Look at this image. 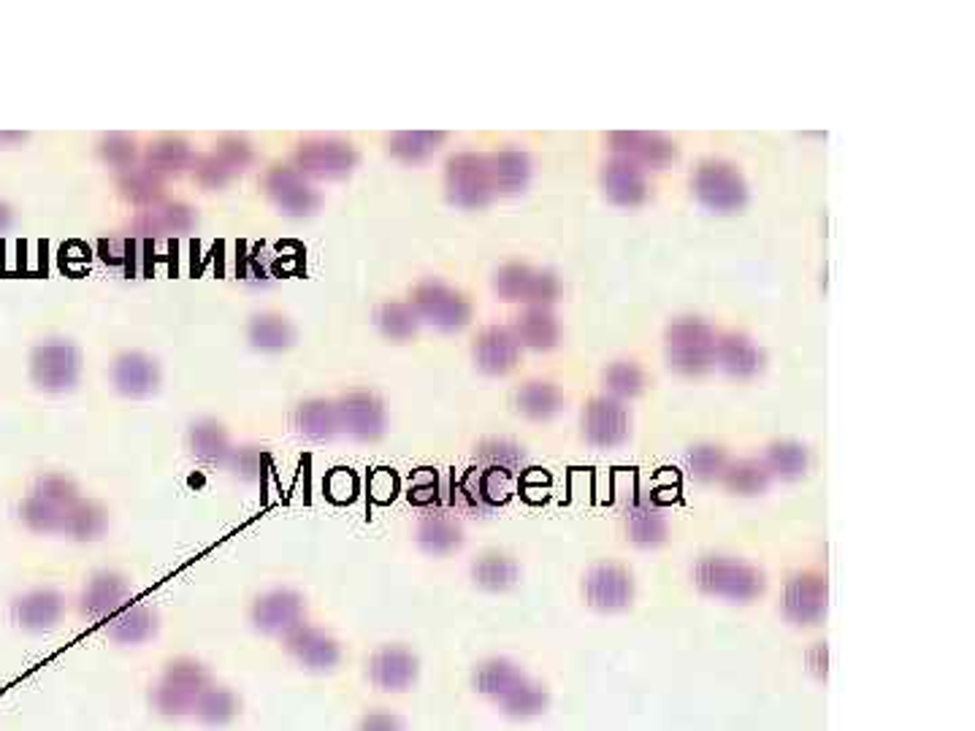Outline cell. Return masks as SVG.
I'll return each instance as SVG.
<instances>
[{
	"mask_svg": "<svg viewBox=\"0 0 975 731\" xmlns=\"http://www.w3.org/2000/svg\"><path fill=\"white\" fill-rule=\"evenodd\" d=\"M447 142L442 131H399L388 136V152L401 163H423L434 157Z\"/></svg>",
	"mask_w": 975,
	"mask_h": 731,
	"instance_id": "cell-26",
	"label": "cell"
},
{
	"mask_svg": "<svg viewBox=\"0 0 975 731\" xmlns=\"http://www.w3.org/2000/svg\"><path fill=\"white\" fill-rule=\"evenodd\" d=\"M488 168L494 192H501V196L523 192L531 182V157L516 146H505V149L488 155Z\"/></svg>",
	"mask_w": 975,
	"mask_h": 731,
	"instance_id": "cell-20",
	"label": "cell"
},
{
	"mask_svg": "<svg viewBox=\"0 0 975 731\" xmlns=\"http://www.w3.org/2000/svg\"><path fill=\"white\" fill-rule=\"evenodd\" d=\"M583 590H586V599L591 601L594 607H601V610H618V607H627L629 601H632L634 583L632 575H629L623 566L599 564L586 575Z\"/></svg>",
	"mask_w": 975,
	"mask_h": 731,
	"instance_id": "cell-16",
	"label": "cell"
},
{
	"mask_svg": "<svg viewBox=\"0 0 975 731\" xmlns=\"http://www.w3.org/2000/svg\"><path fill=\"white\" fill-rule=\"evenodd\" d=\"M196 163L190 144L179 136H160L147 146V155H144V166L149 171H155L157 177L163 174H179L185 168H190Z\"/></svg>",
	"mask_w": 975,
	"mask_h": 731,
	"instance_id": "cell-27",
	"label": "cell"
},
{
	"mask_svg": "<svg viewBox=\"0 0 975 731\" xmlns=\"http://www.w3.org/2000/svg\"><path fill=\"white\" fill-rule=\"evenodd\" d=\"M293 423L307 439H331L339 431L336 403L325 399H307L296 407Z\"/></svg>",
	"mask_w": 975,
	"mask_h": 731,
	"instance_id": "cell-28",
	"label": "cell"
},
{
	"mask_svg": "<svg viewBox=\"0 0 975 731\" xmlns=\"http://www.w3.org/2000/svg\"><path fill=\"white\" fill-rule=\"evenodd\" d=\"M266 196L290 218H309L320 209L318 187L309 182L296 166H272L263 174Z\"/></svg>",
	"mask_w": 975,
	"mask_h": 731,
	"instance_id": "cell-9",
	"label": "cell"
},
{
	"mask_svg": "<svg viewBox=\"0 0 975 731\" xmlns=\"http://www.w3.org/2000/svg\"><path fill=\"white\" fill-rule=\"evenodd\" d=\"M629 425L632 420H629L627 407L610 396H597L583 409L580 429L586 442L594 447H618L621 442H627Z\"/></svg>",
	"mask_w": 975,
	"mask_h": 731,
	"instance_id": "cell-11",
	"label": "cell"
},
{
	"mask_svg": "<svg viewBox=\"0 0 975 731\" xmlns=\"http://www.w3.org/2000/svg\"><path fill=\"white\" fill-rule=\"evenodd\" d=\"M293 166L303 177L339 179L358 166V149L344 139L314 136L296 146Z\"/></svg>",
	"mask_w": 975,
	"mask_h": 731,
	"instance_id": "cell-8",
	"label": "cell"
},
{
	"mask_svg": "<svg viewBox=\"0 0 975 731\" xmlns=\"http://www.w3.org/2000/svg\"><path fill=\"white\" fill-rule=\"evenodd\" d=\"M769 477L773 475H769L767 466H764L762 461H753V458L738 461V464L727 466V472H723L727 485L732 490H738V494H758V490L767 488Z\"/></svg>",
	"mask_w": 975,
	"mask_h": 731,
	"instance_id": "cell-40",
	"label": "cell"
},
{
	"mask_svg": "<svg viewBox=\"0 0 975 731\" xmlns=\"http://www.w3.org/2000/svg\"><path fill=\"white\" fill-rule=\"evenodd\" d=\"M716 366H721L723 372L732 374V377L749 379L756 377V374L764 368V353L756 347V342H753L749 333L740 331L718 333Z\"/></svg>",
	"mask_w": 975,
	"mask_h": 731,
	"instance_id": "cell-17",
	"label": "cell"
},
{
	"mask_svg": "<svg viewBox=\"0 0 975 731\" xmlns=\"http://www.w3.org/2000/svg\"><path fill=\"white\" fill-rule=\"evenodd\" d=\"M691 190L710 212H738L749 203V182L729 160H702L691 177Z\"/></svg>",
	"mask_w": 975,
	"mask_h": 731,
	"instance_id": "cell-2",
	"label": "cell"
},
{
	"mask_svg": "<svg viewBox=\"0 0 975 731\" xmlns=\"http://www.w3.org/2000/svg\"><path fill=\"white\" fill-rule=\"evenodd\" d=\"M301 612H303L301 596L296 594V590L277 588L268 590V594H263L261 599L255 601L253 618L263 631H285V634H288L290 629L301 625Z\"/></svg>",
	"mask_w": 975,
	"mask_h": 731,
	"instance_id": "cell-18",
	"label": "cell"
},
{
	"mask_svg": "<svg viewBox=\"0 0 975 731\" xmlns=\"http://www.w3.org/2000/svg\"><path fill=\"white\" fill-rule=\"evenodd\" d=\"M827 610V583L819 575H799L786 588V612L797 621H816Z\"/></svg>",
	"mask_w": 975,
	"mask_h": 731,
	"instance_id": "cell-22",
	"label": "cell"
},
{
	"mask_svg": "<svg viewBox=\"0 0 975 731\" xmlns=\"http://www.w3.org/2000/svg\"><path fill=\"white\" fill-rule=\"evenodd\" d=\"M22 518L27 520V525L36 531H55L63 525V510L60 507L49 505L41 496H31V499L22 505Z\"/></svg>",
	"mask_w": 975,
	"mask_h": 731,
	"instance_id": "cell-45",
	"label": "cell"
},
{
	"mask_svg": "<svg viewBox=\"0 0 975 731\" xmlns=\"http://www.w3.org/2000/svg\"><path fill=\"white\" fill-rule=\"evenodd\" d=\"M494 290L505 301L551 309L562 298L564 285L558 274L547 272V268H534L529 263H505L494 274Z\"/></svg>",
	"mask_w": 975,
	"mask_h": 731,
	"instance_id": "cell-3",
	"label": "cell"
},
{
	"mask_svg": "<svg viewBox=\"0 0 975 731\" xmlns=\"http://www.w3.org/2000/svg\"><path fill=\"white\" fill-rule=\"evenodd\" d=\"M11 222H14V212H11L9 203H0V233L9 231Z\"/></svg>",
	"mask_w": 975,
	"mask_h": 731,
	"instance_id": "cell-51",
	"label": "cell"
},
{
	"mask_svg": "<svg viewBox=\"0 0 975 731\" xmlns=\"http://www.w3.org/2000/svg\"><path fill=\"white\" fill-rule=\"evenodd\" d=\"M98 152H101V157L109 166L120 168V171H128V168L136 166V139L125 136V133H109V136H103L101 144H98Z\"/></svg>",
	"mask_w": 975,
	"mask_h": 731,
	"instance_id": "cell-43",
	"label": "cell"
},
{
	"mask_svg": "<svg viewBox=\"0 0 975 731\" xmlns=\"http://www.w3.org/2000/svg\"><path fill=\"white\" fill-rule=\"evenodd\" d=\"M336 412L339 429L347 431L355 439H364V442L383 436L385 423H388L385 403L372 390H350L347 396L336 401Z\"/></svg>",
	"mask_w": 975,
	"mask_h": 731,
	"instance_id": "cell-12",
	"label": "cell"
},
{
	"mask_svg": "<svg viewBox=\"0 0 975 731\" xmlns=\"http://www.w3.org/2000/svg\"><path fill=\"white\" fill-rule=\"evenodd\" d=\"M36 496H41V499L49 501V505H55V507H71L76 501V485L71 483V479L57 477V475L44 477L38 483Z\"/></svg>",
	"mask_w": 975,
	"mask_h": 731,
	"instance_id": "cell-49",
	"label": "cell"
},
{
	"mask_svg": "<svg viewBox=\"0 0 975 731\" xmlns=\"http://www.w3.org/2000/svg\"><path fill=\"white\" fill-rule=\"evenodd\" d=\"M688 464H691V472L697 477L713 479V477H723L729 461L727 453H723L721 447H716V444H699V447H694L691 455H688Z\"/></svg>",
	"mask_w": 975,
	"mask_h": 731,
	"instance_id": "cell-44",
	"label": "cell"
},
{
	"mask_svg": "<svg viewBox=\"0 0 975 731\" xmlns=\"http://www.w3.org/2000/svg\"><path fill=\"white\" fill-rule=\"evenodd\" d=\"M288 647L296 658L318 669H329L339 661V645L329 634L309 625H296L288 631Z\"/></svg>",
	"mask_w": 975,
	"mask_h": 731,
	"instance_id": "cell-23",
	"label": "cell"
},
{
	"mask_svg": "<svg viewBox=\"0 0 975 731\" xmlns=\"http://www.w3.org/2000/svg\"><path fill=\"white\" fill-rule=\"evenodd\" d=\"M372 672H375V680L379 686H405L407 680L414 675V661L407 651H399V647H388V651H379L375 656V664H372Z\"/></svg>",
	"mask_w": 975,
	"mask_h": 731,
	"instance_id": "cell-36",
	"label": "cell"
},
{
	"mask_svg": "<svg viewBox=\"0 0 975 731\" xmlns=\"http://www.w3.org/2000/svg\"><path fill=\"white\" fill-rule=\"evenodd\" d=\"M364 731H399V727H396V721L390 716H375L366 721Z\"/></svg>",
	"mask_w": 975,
	"mask_h": 731,
	"instance_id": "cell-50",
	"label": "cell"
},
{
	"mask_svg": "<svg viewBox=\"0 0 975 731\" xmlns=\"http://www.w3.org/2000/svg\"><path fill=\"white\" fill-rule=\"evenodd\" d=\"M212 155L223 163L233 177H239V174H242L244 168L255 160L253 144L242 136H223L218 142V146H214Z\"/></svg>",
	"mask_w": 975,
	"mask_h": 731,
	"instance_id": "cell-42",
	"label": "cell"
},
{
	"mask_svg": "<svg viewBox=\"0 0 975 731\" xmlns=\"http://www.w3.org/2000/svg\"><path fill=\"white\" fill-rule=\"evenodd\" d=\"M601 385L610 399H634L647 388V374L634 361H616L601 372Z\"/></svg>",
	"mask_w": 975,
	"mask_h": 731,
	"instance_id": "cell-30",
	"label": "cell"
},
{
	"mask_svg": "<svg viewBox=\"0 0 975 731\" xmlns=\"http://www.w3.org/2000/svg\"><path fill=\"white\" fill-rule=\"evenodd\" d=\"M125 596L128 583L120 575H114V572H103V575L92 577L90 588L85 590V610L96 618L107 616V612H112L122 605Z\"/></svg>",
	"mask_w": 975,
	"mask_h": 731,
	"instance_id": "cell-31",
	"label": "cell"
},
{
	"mask_svg": "<svg viewBox=\"0 0 975 731\" xmlns=\"http://www.w3.org/2000/svg\"><path fill=\"white\" fill-rule=\"evenodd\" d=\"M112 629L114 636H120V640L136 642L155 629V618H152V612L144 610V607H133V610H125L122 616L114 618Z\"/></svg>",
	"mask_w": 975,
	"mask_h": 731,
	"instance_id": "cell-46",
	"label": "cell"
},
{
	"mask_svg": "<svg viewBox=\"0 0 975 731\" xmlns=\"http://www.w3.org/2000/svg\"><path fill=\"white\" fill-rule=\"evenodd\" d=\"M512 333L518 336L521 347L540 350V353H547L562 342V325L547 307H523V312H518L516 323H512Z\"/></svg>",
	"mask_w": 975,
	"mask_h": 731,
	"instance_id": "cell-19",
	"label": "cell"
},
{
	"mask_svg": "<svg viewBox=\"0 0 975 731\" xmlns=\"http://www.w3.org/2000/svg\"><path fill=\"white\" fill-rule=\"evenodd\" d=\"M63 610V599L55 590H36L20 601V618L27 625H49L57 621Z\"/></svg>",
	"mask_w": 975,
	"mask_h": 731,
	"instance_id": "cell-41",
	"label": "cell"
},
{
	"mask_svg": "<svg viewBox=\"0 0 975 731\" xmlns=\"http://www.w3.org/2000/svg\"><path fill=\"white\" fill-rule=\"evenodd\" d=\"M31 377L46 394L71 390L81 377V353L68 339H49L31 355Z\"/></svg>",
	"mask_w": 975,
	"mask_h": 731,
	"instance_id": "cell-7",
	"label": "cell"
},
{
	"mask_svg": "<svg viewBox=\"0 0 975 731\" xmlns=\"http://www.w3.org/2000/svg\"><path fill=\"white\" fill-rule=\"evenodd\" d=\"M375 323L379 333L385 339H394V342H407V339L418 336L420 331V318L410 301H385L377 309Z\"/></svg>",
	"mask_w": 975,
	"mask_h": 731,
	"instance_id": "cell-29",
	"label": "cell"
},
{
	"mask_svg": "<svg viewBox=\"0 0 975 731\" xmlns=\"http://www.w3.org/2000/svg\"><path fill=\"white\" fill-rule=\"evenodd\" d=\"M136 231L144 236H171V233H188L196 225V212L182 201H157L139 214Z\"/></svg>",
	"mask_w": 975,
	"mask_h": 731,
	"instance_id": "cell-21",
	"label": "cell"
},
{
	"mask_svg": "<svg viewBox=\"0 0 975 731\" xmlns=\"http://www.w3.org/2000/svg\"><path fill=\"white\" fill-rule=\"evenodd\" d=\"M480 458L486 461L490 469H516L521 464L523 453L518 444L507 442V439H488L486 444H480Z\"/></svg>",
	"mask_w": 975,
	"mask_h": 731,
	"instance_id": "cell-48",
	"label": "cell"
},
{
	"mask_svg": "<svg viewBox=\"0 0 975 731\" xmlns=\"http://www.w3.org/2000/svg\"><path fill=\"white\" fill-rule=\"evenodd\" d=\"M196 710L201 712L207 721L223 723L236 712V699L228 691H218V688H207L196 701Z\"/></svg>",
	"mask_w": 975,
	"mask_h": 731,
	"instance_id": "cell-47",
	"label": "cell"
},
{
	"mask_svg": "<svg viewBox=\"0 0 975 731\" xmlns=\"http://www.w3.org/2000/svg\"><path fill=\"white\" fill-rule=\"evenodd\" d=\"M447 198L461 209H483L496 196L490 182L488 155L480 152H455L445 166Z\"/></svg>",
	"mask_w": 975,
	"mask_h": 731,
	"instance_id": "cell-5",
	"label": "cell"
},
{
	"mask_svg": "<svg viewBox=\"0 0 975 731\" xmlns=\"http://www.w3.org/2000/svg\"><path fill=\"white\" fill-rule=\"evenodd\" d=\"M107 525V512L92 501H74L71 507L63 510V531L76 536V540H96Z\"/></svg>",
	"mask_w": 975,
	"mask_h": 731,
	"instance_id": "cell-33",
	"label": "cell"
},
{
	"mask_svg": "<svg viewBox=\"0 0 975 731\" xmlns=\"http://www.w3.org/2000/svg\"><path fill=\"white\" fill-rule=\"evenodd\" d=\"M190 447L198 458L203 461H220L225 458L231 442H228V431L214 420H201L190 429Z\"/></svg>",
	"mask_w": 975,
	"mask_h": 731,
	"instance_id": "cell-37",
	"label": "cell"
},
{
	"mask_svg": "<svg viewBox=\"0 0 975 731\" xmlns=\"http://www.w3.org/2000/svg\"><path fill=\"white\" fill-rule=\"evenodd\" d=\"M627 525L632 540L640 542V545H656L667 534V523H664L662 512L647 499L632 501V507L627 512Z\"/></svg>",
	"mask_w": 975,
	"mask_h": 731,
	"instance_id": "cell-32",
	"label": "cell"
},
{
	"mask_svg": "<svg viewBox=\"0 0 975 731\" xmlns=\"http://www.w3.org/2000/svg\"><path fill=\"white\" fill-rule=\"evenodd\" d=\"M418 540L429 553H451L461 545V529L455 520L425 518L418 529Z\"/></svg>",
	"mask_w": 975,
	"mask_h": 731,
	"instance_id": "cell-39",
	"label": "cell"
},
{
	"mask_svg": "<svg viewBox=\"0 0 975 731\" xmlns=\"http://www.w3.org/2000/svg\"><path fill=\"white\" fill-rule=\"evenodd\" d=\"M718 333L699 318H677L664 331V355L669 368L686 377H699L716 366Z\"/></svg>",
	"mask_w": 975,
	"mask_h": 731,
	"instance_id": "cell-1",
	"label": "cell"
},
{
	"mask_svg": "<svg viewBox=\"0 0 975 731\" xmlns=\"http://www.w3.org/2000/svg\"><path fill=\"white\" fill-rule=\"evenodd\" d=\"M120 190L122 196L131 198L133 203L152 207V203L160 201L163 196V177H157V174L149 171L147 166H133L120 174Z\"/></svg>",
	"mask_w": 975,
	"mask_h": 731,
	"instance_id": "cell-35",
	"label": "cell"
},
{
	"mask_svg": "<svg viewBox=\"0 0 975 731\" xmlns=\"http://www.w3.org/2000/svg\"><path fill=\"white\" fill-rule=\"evenodd\" d=\"M521 342L507 325H486L475 336L472 355L480 372L486 374H507L521 361Z\"/></svg>",
	"mask_w": 975,
	"mask_h": 731,
	"instance_id": "cell-14",
	"label": "cell"
},
{
	"mask_svg": "<svg viewBox=\"0 0 975 731\" xmlns=\"http://www.w3.org/2000/svg\"><path fill=\"white\" fill-rule=\"evenodd\" d=\"M410 303L420 323H429L440 331H461L472 320L469 298L440 279H423L414 285Z\"/></svg>",
	"mask_w": 975,
	"mask_h": 731,
	"instance_id": "cell-4",
	"label": "cell"
},
{
	"mask_svg": "<svg viewBox=\"0 0 975 731\" xmlns=\"http://www.w3.org/2000/svg\"><path fill=\"white\" fill-rule=\"evenodd\" d=\"M599 185L605 190V196L610 198L616 207H640L651 196V185H647V174L642 171L634 163L623 160V157H610V160L601 166L599 171Z\"/></svg>",
	"mask_w": 975,
	"mask_h": 731,
	"instance_id": "cell-13",
	"label": "cell"
},
{
	"mask_svg": "<svg viewBox=\"0 0 975 731\" xmlns=\"http://www.w3.org/2000/svg\"><path fill=\"white\" fill-rule=\"evenodd\" d=\"M475 580L483 588L505 590L518 580V564L501 553H488L475 564Z\"/></svg>",
	"mask_w": 975,
	"mask_h": 731,
	"instance_id": "cell-38",
	"label": "cell"
},
{
	"mask_svg": "<svg viewBox=\"0 0 975 731\" xmlns=\"http://www.w3.org/2000/svg\"><path fill=\"white\" fill-rule=\"evenodd\" d=\"M247 339L261 353H285L296 344V329L282 314L261 312L250 320Z\"/></svg>",
	"mask_w": 975,
	"mask_h": 731,
	"instance_id": "cell-24",
	"label": "cell"
},
{
	"mask_svg": "<svg viewBox=\"0 0 975 731\" xmlns=\"http://www.w3.org/2000/svg\"><path fill=\"white\" fill-rule=\"evenodd\" d=\"M694 580L702 590L716 596H727L734 601H749L764 590V575L751 564L734 558L710 555L694 566Z\"/></svg>",
	"mask_w": 975,
	"mask_h": 731,
	"instance_id": "cell-6",
	"label": "cell"
},
{
	"mask_svg": "<svg viewBox=\"0 0 975 731\" xmlns=\"http://www.w3.org/2000/svg\"><path fill=\"white\" fill-rule=\"evenodd\" d=\"M764 466L769 469V475H778L786 479L802 477L810 466V453L808 447H802L799 442H775L773 447H769Z\"/></svg>",
	"mask_w": 975,
	"mask_h": 731,
	"instance_id": "cell-34",
	"label": "cell"
},
{
	"mask_svg": "<svg viewBox=\"0 0 975 731\" xmlns=\"http://www.w3.org/2000/svg\"><path fill=\"white\" fill-rule=\"evenodd\" d=\"M564 401L566 399L562 388L553 383H545V379H529V383H523L521 388L516 390L518 412L531 420L553 418V414L562 412Z\"/></svg>",
	"mask_w": 975,
	"mask_h": 731,
	"instance_id": "cell-25",
	"label": "cell"
},
{
	"mask_svg": "<svg viewBox=\"0 0 975 731\" xmlns=\"http://www.w3.org/2000/svg\"><path fill=\"white\" fill-rule=\"evenodd\" d=\"M607 144H610L612 157H623V160L640 166L642 171L664 168L677 160V144L664 133L616 131L607 136Z\"/></svg>",
	"mask_w": 975,
	"mask_h": 731,
	"instance_id": "cell-10",
	"label": "cell"
},
{
	"mask_svg": "<svg viewBox=\"0 0 975 731\" xmlns=\"http://www.w3.org/2000/svg\"><path fill=\"white\" fill-rule=\"evenodd\" d=\"M112 383L122 396L144 399L160 385V364L142 350H128L112 364Z\"/></svg>",
	"mask_w": 975,
	"mask_h": 731,
	"instance_id": "cell-15",
	"label": "cell"
}]
</instances>
